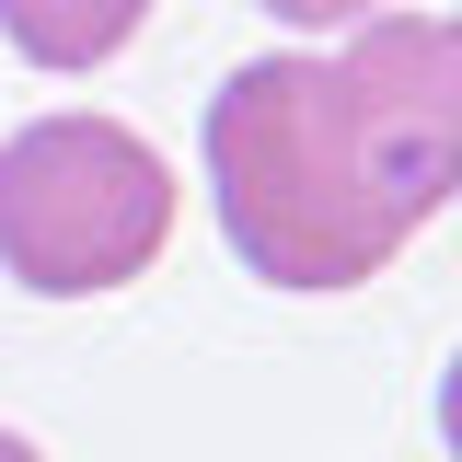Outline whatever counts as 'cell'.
I'll return each instance as SVG.
<instances>
[{
	"label": "cell",
	"instance_id": "cell-2",
	"mask_svg": "<svg viewBox=\"0 0 462 462\" xmlns=\"http://www.w3.org/2000/svg\"><path fill=\"white\" fill-rule=\"evenodd\" d=\"M173 243V162L116 116H35L0 139V278L35 300H105Z\"/></svg>",
	"mask_w": 462,
	"mask_h": 462
},
{
	"label": "cell",
	"instance_id": "cell-4",
	"mask_svg": "<svg viewBox=\"0 0 462 462\" xmlns=\"http://www.w3.org/2000/svg\"><path fill=\"white\" fill-rule=\"evenodd\" d=\"M254 12H278V23H370L382 0H254Z\"/></svg>",
	"mask_w": 462,
	"mask_h": 462
},
{
	"label": "cell",
	"instance_id": "cell-3",
	"mask_svg": "<svg viewBox=\"0 0 462 462\" xmlns=\"http://www.w3.org/2000/svg\"><path fill=\"white\" fill-rule=\"evenodd\" d=\"M139 23H151V0H0V35L35 69H105Z\"/></svg>",
	"mask_w": 462,
	"mask_h": 462
},
{
	"label": "cell",
	"instance_id": "cell-1",
	"mask_svg": "<svg viewBox=\"0 0 462 462\" xmlns=\"http://www.w3.org/2000/svg\"><path fill=\"white\" fill-rule=\"evenodd\" d=\"M462 197V12H370L208 93V208L266 289H358Z\"/></svg>",
	"mask_w": 462,
	"mask_h": 462
},
{
	"label": "cell",
	"instance_id": "cell-5",
	"mask_svg": "<svg viewBox=\"0 0 462 462\" xmlns=\"http://www.w3.org/2000/svg\"><path fill=\"white\" fill-rule=\"evenodd\" d=\"M439 439H451V462H462V358L439 370Z\"/></svg>",
	"mask_w": 462,
	"mask_h": 462
},
{
	"label": "cell",
	"instance_id": "cell-6",
	"mask_svg": "<svg viewBox=\"0 0 462 462\" xmlns=\"http://www.w3.org/2000/svg\"><path fill=\"white\" fill-rule=\"evenodd\" d=\"M0 462H47V451H35V439H23V428H0Z\"/></svg>",
	"mask_w": 462,
	"mask_h": 462
}]
</instances>
